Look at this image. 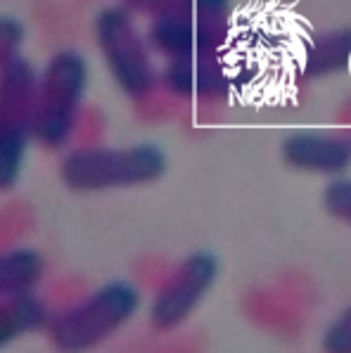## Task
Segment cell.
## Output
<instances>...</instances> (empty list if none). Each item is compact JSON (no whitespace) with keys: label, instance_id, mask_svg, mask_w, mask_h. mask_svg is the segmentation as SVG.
Returning <instances> with one entry per match:
<instances>
[{"label":"cell","instance_id":"obj_18","mask_svg":"<svg viewBox=\"0 0 351 353\" xmlns=\"http://www.w3.org/2000/svg\"><path fill=\"white\" fill-rule=\"evenodd\" d=\"M339 121H342V123H351V100L342 107V112H339Z\"/></svg>","mask_w":351,"mask_h":353},{"label":"cell","instance_id":"obj_14","mask_svg":"<svg viewBox=\"0 0 351 353\" xmlns=\"http://www.w3.org/2000/svg\"><path fill=\"white\" fill-rule=\"evenodd\" d=\"M351 62V29L334 31L313 41L306 55V74L311 79L342 72Z\"/></svg>","mask_w":351,"mask_h":353},{"label":"cell","instance_id":"obj_12","mask_svg":"<svg viewBox=\"0 0 351 353\" xmlns=\"http://www.w3.org/2000/svg\"><path fill=\"white\" fill-rule=\"evenodd\" d=\"M245 311L261 327L290 332V330L299 325V308H297L292 292L290 294L275 290L252 292L245 299Z\"/></svg>","mask_w":351,"mask_h":353},{"label":"cell","instance_id":"obj_4","mask_svg":"<svg viewBox=\"0 0 351 353\" xmlns=\"http://www.w3.org/2000/svg\"><path fill=\"white\" fill-rule=\"evenodd\" d=\"M39 76L26 59L14 57L0 69V190L17 183L29 140Z\"/></svg>","mask_w":351,"mask_h":353},{"label":"cell","instance_id":"obj_15","mask_svg":"<svg viewBox=\"0 0 351 353\" xmlns=\"http://www.w3.org/2000/svg\"><path fill=\"white\" fill-rule=\"evenodd\" d=\"M323 209L337 219L339 223L351 228V181L349 178H334V181L323 190Z\"/></svg>","mask_w":351,"mask_h":353},{"label":"cell","instance_id":"obj_3","mask_svg":"<svg viewBox=\"0 0 351 353\" xmlns=\"http://www.w3.org/2000/svg\"><path fill=\"white\" fill-rule=\"evenodd\" d=\"M86 83L88 64L79 52L59 50L46 64L34 107V138L43 148L57 150L72 138L79 123Z\"/></svg>","mask_w":351,"mask_h":353},{"label":"cell","instance_id":"obj_13","mask_svg":"<svg viewBox=\"0 0 351 353\" xmlns=\"http://www.w3.org/2000/svg\"><path fill=\"white\" fill-rule=\"evenodd\" d=\"M131 12L157 17H181V14H216L233 17V0H123Z\"/></svg>","mask_w":351,"mask_h":353},{"label":"cell","instance_id":"obj_6","mask_svg":"<svg viewBox=\"0 0 351 353\" xmlns=\"http://www.w3.org/2000/svg\"><path fill=\"white\" fill-rule=\"evenodd\" d=\"M219 280V259L212 252H192L166 275L150 303V325L159 332L178 330L197 311Z\"/></svg>","mask_w":351,"mask_h":353},{"label":"cell","instance_id":"obj_16","mask_svg":"<svg viewBox=\"0 0 351 353\" xmlns=\"http://www.w3.org/2000/svg\"><path fill=\"white\" fill-rule=\"evenodd\" d=\"M323 349L330 353H351V306L344 308L325 330Z\"/></svg>","mask_w":351,"mask_h":353},{"label":"cell","instance_id":"obj_7","mask_svg":"<svg viewBox=\"0 0 351 353\" xmlns=\"http://www.w3.org/2000/svg\"><path fill=\"white\" fill-rule=\"evenodd\" d=\"M230 34V17L181 14L150 19L148 46L166 59L216 55Z\"/></svg>","mask_w":351,"mask_h":353},{"label":"cell","instance_id":"obj_2","mask_svg":"<svg viewBox=\"0 0 351 353\" xmlns=\"http://www.w3.org/2000/svg\"><path fill=\"white\" fill-rule=\"evenodd\" d=\"M140 308V292L131 282H110L77 306L50 320V341L57 351H88L119 332Z\"/></svg>","mask_w":351,"mask_h":353},{"label":"cell","instance_id":"obj_9","mask_svg":"<svg viewBox=\"0 0 351 353\" xmlns=\"http://www.w3.org/2000/svg\"><path fill=\"white\" fill-rule=\"evenodd\" d=\"M161 85L178 100L221 102L230 90V79L216 55H195L169 59L161 72Z\"/></svg>","mask_w":351,"mask_h":353},{"label":"cell","instance_id":"obj_17","mask_svg":"<svg viewBox=\"0 0 351 353\" xmlns=\"http://www.w3.org/2000/svg\"><path fill=\"white\" fill-rule=\"evenodd\" d=\"M24 41V26L14 17H0V69L17 57V50Z\"/></svg>","mask_w":351,"mask_h":353},{"label":"cell","instance_id":"obj_5","mask_svg":"<svg viewBox=\"0 0 351 353\" xmlns=\"http://www.w3.org/2000/svg\"><path fill=\"white\" fill-rule=\"evenodd\" d=\"M95 41L112 79L133 100H143L154 90L157 72L148 43L140 38L133 12L126 5H107L95 17Z\"/></svg>","mask_w":351,"mask_h":353},{"label":"cell","instance_id":"obj_1","mask_svg":"<svg viewBox=\"0 0 351 353\" xmlns=\"http://www.w3.org/2000/svg\"><path fill=\"white\" fill-rule=\"evenodd\" d=\"M166 171V154L157 145L133 148H81L64 157L59 178L74 192H102L148 185Z\"/></svg>","mask_w":351,"mask_h":353},{"label":"cell","instance_id":"obj_11","mask_svg":"<svg viewBox=\"0 0 351 353\" xmlns=\"http://www.w3.org/2000/svg\"><path fill=\"white\" fill-rule=\"evenodd\" d=\"M41 254L34 249H12L0 254V299L29 294L43 278Z\"/></svg>","mask_w":351,"mask_h":353},{"label":"cell","instance_id":"obj_10","mask_svg":"<svg viewBox=\"0 0 351 353\" xmlns=\"http://www.w3.org/2000/svg\"><path fill=\"white\" fill-rule=\"evenodd\" d=\"M48 323V311L34 294L0 299V349L17 341L19 336L41 330Z\"/></svg>","mask_w":351,"mask_h":353},{"label":"cell","instance_id":"obj_8","mask_svg":"<svg viewBox=\"0 0 351 353\" xmlns=\"http://www.w3.org/2000/svg\"><path fill=\"white\" fill-rule=\"evenodd\" d=\"M280 157L290 168L318 176H342L351 166V135L330 130H294L280 143Z\"/></svg>","mask_w":351,"mask_h":353}]
</instances>
